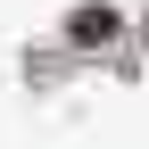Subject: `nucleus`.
I'll list each match as a JSON object with an SVG mask.
<instances>
[{
  "label": "nucleus",
  "mask_w": 149,
  "mask_h": 149,
  "mask_svg": "<svg viewBox=\"0 0 149 149\" xmlns=\"http://www.w3.org/2000/svg\"><path fill=\"white\" fill-rule=\"evenodd\" d=\"M108 33H116L108 8H74V42H108Z\"/></svg>",
  "instance_id": "nucleus-1"
}]
</instances>
